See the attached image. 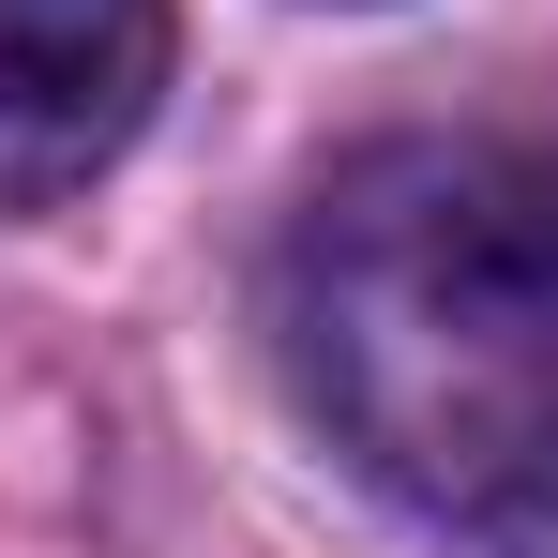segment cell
Segmentation results:
<instances>
[{"instance_id":"1","label":"cell","mask_w":558,"mask_h":558,"mask_svg":"<svg viewBox=\"0 0 558 558\" xmlns=\"http://www.w3.org/2000/svg\"><path fill=\"white\" fill-rule=\"evenodd\" d=\"M272 348L332 453L468 558H558V151L377 136L302 196Z\"/></svg>"},{"instance_id":"2","label":"cell","mask_w":558,"mask_h":558,"mask_svg":"<svg viewBox=\"0 0 558 558\" xmlns=\"http://www.w3.org/2000/svg\"><path fill=\"white\" fill-rule=\"evenodd\" d=\"M167 106V0H0V211L92 196Z\"/></svg>"}]
</instances>
